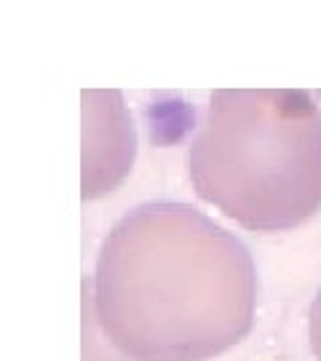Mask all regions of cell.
Segmentation results:
<instances>
[{"label": "cell", "instance_id": "obj_1", "mask_svg": "<svg viewBox=\"0 0 321 361\" xmlns=\"http://www.w3.org/2000/svg\"><path fill=\"white\" fill-rule=\"evenodd\" d=\"M83 295L131 359L209 361L249 335L257 268L244 241L204 212L147 201L107 233Z\"/></svg>", "mask_w": 321, "mask_h": 361}, {"label": "cell", "instance_id": "obj_2", "mask_svg": "<svg viewBox=\"0 0 321 361\" xmlns=\"http://www.w3.org/2000/svg\"><path fill=\"white\" fill-rule=\"evenodd\" d=\"M195 195L252 233L321 212V107L300 89H219L188 147Z\"/></svg>", "mask_w": 321, "mask_h": 361}, {"label": "cell", "instance_id": "obj_3", "mask_svg": "<svg viewBox=\"0 0 321 361\" xmlns=\"http://www.w3.org/2000/svg\"><path fill=\"white\" fill-rule=\"evenodd\" d=\"M137 153V134L121 91H83V198L113 193Z\"/></svg>", "mask_w": 321, "mask_h": 361}, {"label": "cell", "instance_id": "obj_4", "mask_svg": "<svg viewBox=\"0 0 321 361\" xmlns=\"http://www.w3.org/2000/svg\"><path fill=\"white\" fill-rule=\"evenodd\" d=\"M83 361H137L107 340L86 295H83Z\"/></svg>", "mask_w": 321, "mask_h": 361}, {"label": "cell", "instance_id": "obj_5", "mask_svg": "<svg viewBox=\"0 0 321 361\" xmlns=\"http://www.w3.org/2000/svg\"><path fill=\"white\" fill-rule=\"evenodd\" d=\"M308 340L316 361H321V289L316 292L308 310Z\"/></svg>", "mask_w": 321, "mask_h": 361}, {"label": "cell", "instance_id": "obj_6", "mask_svg": "<svg viewBox=\"0 0 321 361\" xmlns=\"http://www.w3.org/2000/svg\"><path fill=\"white\" fill-rule=\"evenodd\" d=\"M319 97H321V91H319Z\"/></svg>", "mask_w": 321, "mask_h": 361}]
</instances>
